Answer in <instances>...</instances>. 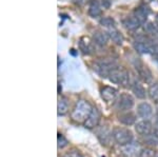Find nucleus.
Listing matches in <instances>:
<instances>
[{"label":"nucleus","mask_w":158,"mask_h":157,"mask_svg":"<svg viewBox=\"0 0 158 157\" xmlns=\"http://www.w3.org/2000/svg\"><path fill=\"white\" fill-rule=\"evenodd\" d=\"M92 109H93V107H92V105L89 101L85 99L76 101L72 112H71V119L74 122L85 123L86 118L89 117V115L92 112Z\"/></svg>","instance_id":"1"},{"label":"nucleus","mask_w":158,"mask_h":157,"mask_svg":"<svg viewBox=\"0 0 158 157\" xmlns=\"http://www.w3.org/2000/svg\"><path fill=\"white\" fill-rule=\"evenodd\" d=\"M109 80L115 85H122V87H128L130 83V74L129 72L123 68L116 67L110 72L108 76Z\"/></svg>","instance_id":"2"},{"label":"nucleus","mask_w":158,"mask_h":157,"mask_svg":"<svg viewBox=\"0 0 158 157\" xmlns=\"http://www.w3.org/2000/svg\"><path fill=\"white\" fill-rule=\"evenodd\" d=\"M112 134H113V139L115 140V143L121 147L129 145L133 140V134L127 128L116 126V128L113 129Z\"/></svg>","instance_id":"3"},{"label":"nucleus","mask_w":158,"mask_h":157,"mask_svg":"<svg viewBox=\"0 0 158 157\" xmlns=\"http://www.w3.org/2000/svg\"><path fill=\"white\" fill-rule=\"evenodd\" d=\"M116 68V62L114 59H101L95 62L94 64V70L96 71V73H98L100 75V77H108L110 72L112 70Z\"/></svg>","instance_id":"4"},{"label":"nucleus","mask_w":158,"mask_h":157,"mask_svg":"<svg viewBox=\"0 0 158 157\" xmlns=\"http://www.w3.org/2000/svg\"><path fill=\"white\" fill-rule=\"evenodd\" d=\"M115 102V107L119 112H127L134 107V98L128 93L119 95Z\"/></svg>","instance_id":"5"},{"label":"nucleus","mask_w":158,"mask_h":157,"mask_svg":"<svg viewBox=\"0 0 158 157\" xmlns=\"http://www.w3.org/2000/svg\"><path fill=\"white\" fill-rule=\"evenodd\" d=\"M100 118H101V114L99 112V110L97 108L93 107L91 114L89 115V117L86 118V120L85 121L83 126H85V129H89V130L97 128L99 122H100Z\"/></svg>","instance_id":"6"},{"label":"nucleus","mask_w":158,"mask_h":157,"mask_svg":"<svg viewBox=\"0 0 158 157\" xmlns=\"http://www.w3.org/2000/svg\"><path fill=\"white\" fill-rule=\"evenodd\" d=\"M135 68H136V71L138 73V76L141 81H143L144 83H152L153 80V76H152V72L150 71L149 68L147 65H144L142 62H138L135 64Z\"/></svg>","instance_id":"7"},{"label":"nucleus","mask_w":158,"mask_h":157,"mask_svg":"<svg viewBox=\"0 0 158 157\" xmlns=\"http://www.w3.org/2000/svg\"><path fill=\"white\" fill-rule=\"evenodd\" d=\"M101 98L108 103L114 102L118 98V91L113 87H103L100 91Z\"/></svg>","instance_id":"8"},{"label":"nucleus","mask_w":158,"mask_h":157,"mask_svg":"<svg viewBox=\"0 0 158 157\" xmlns=\"http://www.w3.org/2000/svg\"><path fill=\"white\" fill-rule=\"evenodd\" d=\"M96 135L101 143L103 146H109L111 143V140L113 139V134L106 126H100L96 130Z\"/></svg>","instance_id":"9"},{"label":"nucleus","mask_w":158,"mask_h":157,"mask_svg":"<svg viewBox=\"0 0 158 157\" xmlns=\"http://www.w3.org/2000/svg\"><path fill=\"white\" fill-rule=\"evenodd\" d=\"M152 129L153 126L149 119H142L135 123V131L141 136H146L152 133Z\"/></svg>","instance_id":"10"},{"label":"nucleus","mask_w":158,"mask_h":157,"mask_svg":"<svg viewBox=\"0 0 158 157\" xmlns=\"http://www.w3.org/2000/svg\"><path fill=\"white\" fill-rule=\"evenodd\" d=\"M137 115L142 119H149L153 115V108L150 103L141 102L137 105Z\"/></svg>","instance_id":"11"},{"label":"nucleus","mask_w":158,"mask_h":157,"mask_svg":"<svg viewBox=\"0 0 158 157\" xmlns=\"http://www.w3.org/2000/svg\"><path fill=\"white\" fill-rule=\"evenodd\" d=\"M110 39L109 33L101 31V30H97L93 33V41L95 42V44H97L98 47H104L108 44Z\"/></svg>","instance_id":"12"},{"label":"nucleus","mask_w":158,"mask_h":157,"mask_svg":"<svg viewBox=\"0 0 158 157\" xmlns=\"http://www.w3.org/2000/svg\"><path fill=\"white\" fill-rule=\"evenodd\" d=\"M88 14L92 18H97V17L101 16L102 14V9L100 6L98 0H90L89 1V9Z\"/></svg>","instance_id":"13"},{"label":"nucleus","mask_w":158,"mask_h":157,"mask_svg":"<svg viewBox=\"0 0 158 157\" xmlns=\"http://www.w3.org/2000/svg\"><path fill=\"white\" fill-rule=\"evenodd\" d=\"M94 43L95 42L92 41L89 37H82L79 41V49L85 55L92 54L94 52Z\"/></svg>","instance_id":"14"},{"label":"nucleus","mask_w":158,"mask_h":157,"mask_svg":"<svg viewBox=\"0 0 158 157\" xmlns=\"http://www.w3.org/2000/svg\"><path fill=\"white\" fill-rule=\"evenodd\" d=\"M122 24H123V27H126L128 31H132V32L137 31V30L139 29L140 25H141L140 21L134 16V15L133 16L126 17V18L122 20Z\"/></svg>","instance_id":"15"},{"label":"nucleus","mask_w":158,"mask_h":157,"mask_svg":"<svg viewBox=\"0 0 158 157\" xmlns=\"http://www.w3.org/2000/svg\"><path fill=\"white\" fill-rule=\"evenodd\" d=\"M69 112V100L67 97H60L57 103V114L58 116H64Z\"/></svg>","instance_id":"16"},{"label":"nucleus","mask_w":158,"mask_h":157,"mask_svg":"<svg viewBox=\"0 0 158 157\" xmlns=\"http://www.w3.org/2000/svg\"><path fill=\"white\" fill-rule=\"evenodd\" d=\"M149 9L147 6H139L134 11V16L140 21V23L143 24L147 21L148 16H149Z\"/></svg>","instance_id":"17"},{"label":"nucleus","mask_w":158,"mask_h":157,"mask_svg":"<svg viewBox=\"0 0 158 157\" xmlns=\"http://www.w3.org/2000/svg\"><path fill=\"white\" fill-rule=\"evenodd\" d=\"M109 36L110 39L114 42L116 45H122L124 42V37L118 30L116 29H111L109 31Z\"/></svg>","instance_id":"18"},{"label":"nucleus","mask_w":158,"mask_h":157,"mask_svg":"<svg viewBox=\"0 0 158 157\" xmlns=\"http://www.w3.org/2000/svg\"><path fill=\"white\" fill-rule=\"evenodd\" d=\"M118 120L124 126H133L136 121V116L132 112H126L119 116Z\"/></svg>","instance_id":"19"},{"label":"nucleus","mask_w":158,"mask_h":157,"mask_svg":"<svg viewBox=\"0 0 158 157\" xmlns=\"http://www.w3.org/2000/svg\"><path fill=\"white\" fill-rule=\"evenodd\" d=\"M132 91H133L134 95L139 99H144L147 97V92L144 90V88L142 87V85L138 81H134L132 85Z\"/></svg>","instance_id":"20"},{"label":"nucleus","mask_w":158,"mask_h":157,"mask_svg":"<svg viewBox=\"0 0 158 157\" xmlns=\"http://www.w3.org/2000/svg\"><path fill=\"white\" fill-rule=\"evenodd\" d=\"M133 47L135 51L139 54H149L151 53V47L148 42H142V41H137L135 40L134 43H133Z\"/></svg>","instance_id":"21"},{"label":"nucleus","mask_w":158,"mask_h":157,"mask_svg":"<svg viewBox=\"0 0 158 157\" xmlns=\"http://www.w3.org/2000/svg\"><path fill=\"white\" fill-rule=\"evenodd\" d=\"M122 151H123V153L128 157H132L134 155H137V152L139 153L140 150L138 149V146H136L135 143H129V145L122 147Z\"/></svg>","instance_id":"22"},{"label":"nucleus","mask_w":158,"mask_h":157,"mask_svg":"<svg viewBox=\"0 0 158 157\" xmlns=\"http://www.w3.org/2000/svg\"><path fill=\"white\" fill-rule=\"evenodd\" d=\"M148 94H149L150 98L154 101L155 103L158 105V82H152L150 85L149 89H148Z\"/></svg>","instance_id":"23"},{"label":"nucleus","mask_w":158,"mask_h":157,"mask_svg":"<svg viewBox=\"0 0 158 157\" xmlns=\"http://www.w3.org/2000/svg\"><path fill=\"white\" fill-rule=\"evenodd\" d=\"M99 23L104 27H109V29H115V25H116V22L114 18H112L110 16L102 17V18L99 20Z\"/></svg>","instance_id":"24"},{"label":"nucleus","mask_w":158,"mask_h":157,"mask_svg":"<svg viewBox=\"0 0 158 157\" xmlns=\"http://www.w3.org/2000/svg\"><path fill=\"white\" fill-rule=\"evenodd\" d=\"M144 141L149 146H158V134L150 133L149 135L144 136Z\"/></svg>","instance_id":"25"},{"label":"nucleus","mask_w":158,"mask_h":157,"mask_svg":"<svg viewBox=\"0 0 158 157\" xmlns=\"http://www.w3.org/2000/svg\"><path fill=\"white\" fill-rule=\"evenodd\" d=\"M155 156H156V152L151 148L140 149L138 153V157H155Z\"/></svg>","instance_id":"26"},{"label":"nucleus","mask_w":158,"mask_h":157,"mask_svg":"<svg viewBox=\"0 0 158 157\" xmlns=\"http://www.w3.org/2000/svg\"><path fill=\"white\" fill-rule=\"evenodd\" d=\"M69 145V141L68 139L62 135V134L58 133V136H57V146L59 149H63L65 148Z\"/></svg>","instance_id":"27"},{"label":"nucleus","mask_w":158,"mask_h":157,"mask_svg":"<svg viewBox=\"0 0 158 157\" xmlns=\"http://www.w3.org/2000/svg\"><path fill=\"white\" fill-rule=\"evenodd\" d=\"M62 157H83V156L81 155L80 152L77 150H71V151L67 152Z\"/></svg>","instance_id":"28"},{"label":"nucleus","mask_w":158,"mask_h":157,"mask_svg":"<svg viewBox=\"0 0 158 157\" xmlns=\"http://www.w3.org/2000/svg\"><path fill=\"white\" fill-rule=\"evenodd\" d=\"M151 53L153 56H155L158 59V44H154L151 47Z\"/></svg>","instance_id":"29"},{"label":"nucleus","mask_w":158,"mask_h":157,"mask_svg":"<svg viewBox=\"0 0 158 157\" xmlns=\"http://www.w3.org/2000/svg\"><path fill=\"white\" fill-rule=\"evenodd\" d=\"M154 128H155V130L158 132V116H157V118H156V121H155V126H154Z\"/></svg>","instance_id":"30"},{"label":"nucleus","mask_w":158,"mask_h":157,"mask_svg":"<svg viewBox=\"0 0 158 157\" xmlns=\"http://www.w3.org/2000/svg\"><path fill=\"white\" fill-rule=\"evenodd\" d=\"M155 21H156V25L158 27V13H157V15H156V18H155Z\"/></svg>","instance_id":"31"},{"label":"nucleus","mask_w":158,"mask_h":157,"mask_svg":"<svg viewBox=\"0 0 158 157\" xmlns=\"http://www.w3.org/2000/svg\"><path fill=\"white\" fill-rule=\"evenodd\" d=\"M155 157H158V153H156V156H155Z\"/></svg>","instance_id":"32"}]
</instances>
